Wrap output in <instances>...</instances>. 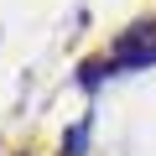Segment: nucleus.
<instances>
[{
    "mask_svg": "<svg viewBox=\"0 0 156 156\" xmlns=\"http://www.w3.org/2000/svg\"><path fill=\"white\" fill-rule=\"evenodd\" d=\"M156 62V21H140V26H130L104 57H94L83 73H78V83H83L89 94L99 89V78H115V73H140V68H151Z\"/></svg>",
    "mask_w": 156,
    "mask_h": 156,
    "instance_id": "obj_1",
    "label": "nucleus"
},
{
    "mask_svg": "<svg viewBox=\"0 0 156 156\" xmlns=\"http://www.w3.org/2000/svg\"><path fill=\"white\" fill-rule=\"evenodd\" d=\"M62 156H89V115L78 120V125H68V135H62Z\"/></svg>",
    "mask_w": 156,
    "mask_h": 156,
    "instance_id": "obj_2",
    "label": "nucleus"
}]
</instances>
